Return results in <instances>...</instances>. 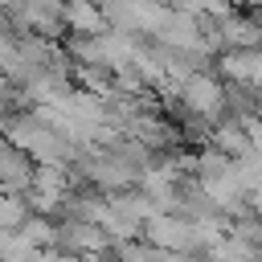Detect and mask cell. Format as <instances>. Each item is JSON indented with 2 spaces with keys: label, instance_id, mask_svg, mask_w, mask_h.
Here are the masks:
<instances>
[]
</instances>
